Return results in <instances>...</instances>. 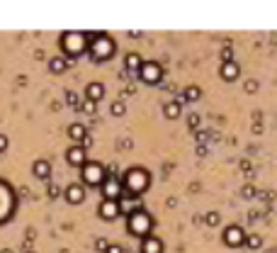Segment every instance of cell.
<instances>
[{
  "mask_svg": "<svg viewBox=\"0 0 277 253\" xmlns=\"http://www.w3.org/2000/svg\"><path fill=\"white\" fill-rule=\"evenodd\" d=\"M148 185H151V173H148L146 168L134 166V168H129L122 176V188H124L127 195H144L148 190Z\"/></svg>",
  "mask_w": 277,
  "mask_h": 253,
  "instance_id": "6da1fadb",
  "label": "cell"
},
{
  "mask_svg": "<svg viewBox=\"0 0 277 253\" xmlns=\"http://www.w3.org/2000/svg\"><path fill=\"white\" fill-rule=\"evenodd\" d=\"M90 39V44H88V54H90L92 61H107L114 56V39L110 34H105V32H95V34H88Z\"/></svg>",
  "mask_w": 277,
  "mask_h": 253,
  "instance_id": "7a4b0ae2",
  "label": "cell"
},
{
  "mask_svg": "<svg viewBox=\"0 0 277 253\" xmlns=\"http://www.w3.org/2000/svg\"><path fill=\"white\" fill-rule=\"evenodd\" d=\"M127 232L131 236H139V238H146L153 232V217L148 214L146 210L141 207H134L129 214H127Z\"/></svg>",
  "mask_w": 277,
  "mask_h": 253,
  "instance_id": "3957f363",
  "label": "cell"
},
{
  "mask_svg": "<svg viewBox=\"0 0 277 253\" xmlns=\"http://www.w3.org/2000/svg\"><path fill=\"white\" fill-rule=\"evenodd\" d=\"M58 42H61V49H63V54L68 56V58H75V56L85 54V52H88V44H90V39H88L85 32H75V30L63 32Z\"/></svg>",
  "mask_w": 277,
  "mask_h": 253,
  "instance_id": "277c9868",
  "label": "cell"
},
{
  "mask_svg": "<svg viewBox=\"0 0 277 253\" xmlns=\"http://www.w3.org/2000/svg\"><path fill=\"white\" fill-rule=\"evenodd\" d=\"M80 176H83V182L88 188H102V182L107 180V173L102 168V163L88 161L83 168H80Z\"/></svg>",
  "mask_w": 277,
  "mask_h": 253,
  "instance_id": "5b68a950",
  "label": "cell"
},
{
  "mask_svg": "<svg viewBox=\"0 0 277 253\" xmlns=\"http://www.w3.org/2000/svg\"><path fill=\"white\" fill-rule=\"evenodd\" d=\"M12 212H15V192L7 182L0 180V224L12 217Z\"/></svg>",
  "mask_w": 277,
  "mask_h": 253,
  "instance_id": "8992f818",
  "label": "cell"
},
{
  "mask_svg": "<svg viewBox=\"0 0 277 253\" xmlns=\"http://www.w3.org/2000/svg\"><path fill=\"white\" fill-rule=\"evenodd\" d=\"M136 76H139L144 83H148V86H156V83L161 80V76H163V68H161V64H156V61H144Z\"/></svg>",
  "mask_w": 277,
  "mask_h": 253,
  "instance_id": "52a82bcc",
  "label": "cell"
},
{
  "mask_svg": "<svg viewBox=\"0 0 277 253\" xmlns=\"http://www.w3.org/2000/svg\"><path fill=\"white\" fill-rule=\"evenodd\" d=\"M222 238L229 248H241V246H246V232L241 229L239 224H229V226L224 229Z\"/></svg>",
  "mask_w": 277,
  "mask_h": 253,
  "instance_id": "ba28073f",
  "label": "cell"
},
{
  "mask_svg": "<svg viewBox=\"0 0 277 253\" xmlns=\"http://www.w3.org/2000/svg\"><path fill=\"white\" fill-rule=\"evenodd\" d=\"M102 200H122V195H124V188H122V180L119 178H107V180L102 182Z\"/></svg>",
  "mask_w": 277,
  "mask_h": 253,
  "instance_id": "9c48e42d",
  "label": "cell"
},
{
  "mask_svg": "<svg viewBox=\"0 0 277 253\" xmlns=\"http://www.w3.org/2000/svg\"><path fill=\"white\" fill-rule=\"evenodd\" d=\"M97 214L105 219V222H112V219H117L122 214V207H119L117 200H102L100 207H97Z\"/></svg>",
  "mask_w": 277,
  "mask_h": 253,
  "instance_id": "30bf717a",
  "label": "cell"
},
{
  "mask_svg": "<svg viewBox=\"0 0 277 253\" xmlns=\"http://www.w3.org/2000/svg\"><path fill=\"white\" fill-rule=\"evenodd\" d=\"M66 161L71 163L73 168H83V166L88 163V151H85V148H80L78 144H73L68 151H66Z\"/></svg>",
  "mask_w": 277,
  "mask_h": 253,
  "instance_id": "8fae6325",
  "label": "cell"
},
{
  "mask_svg": "<svg viewBox=\"0 0 277 253\" xmlns=\"http://www.w3.org/2000/svg\"><path fill=\"white\" fill-rule=\"evenodd\" d=\"M66 202L68 204H83L85 202V188L80 182H71L66 188Z\"/></svg>",
  "mask_w": 277,
  "mask_h": 253,
  "instance_id": "7c38bea8",
  "label": "cell"
},
{
  "mask_svg": "<svg viewBox=\"0 0 277 253\" xmlns=\"http://www.w3.org/2000/svg\"><path fill=\"white\" fill-rule=\"evenodd\" d=\"M163 251H166V246H163V241L158 236L151 234L141 241V253H163Z\"/></svg>",
  "mask_w": 277,
  "mask_h": 253,
  "instance_id": "4fadbf2b",
  "label": "cell"
},
{
  "mask_svg": "<svg viewBox=\"0 0 277 253\" xmlns=\"http://www.w3.org/2000/svg\"><path fill=\"white\" fill-rule=\"evenodd\" d=\"M239 76H241V66L234 58H226L222 64V78L224 80H236Z\"/></svg>",
  "mask_w": 277,
  "mask_h": 253,
  "instance_id": "5bb4252c",
  "label": "cell"
},
{
  "mask_svg": "<svg viewBox=\"0 0 277 253\" xmlns=\"http://www.w3.org/2000/svg\"><path fill=\"white\" fill-rule=\"evenodd\" d=\"M102 98H105V86H102L100 80H92V83H88V88H85V100L100 102Z\"/></svg>",
  "mask_w": 277,
  "mask_h": 253,
  "instance_id": "9a60e30c",
  "label": "cell"
},
{
  "mask_svg": "<svg viewBox=\"0 0 277 253\" xmlns=\"http://www.w3.org/2000/svg\"><path fill=\"white\" fill-rule=\"evenodd\" d=\"M32 173H34L37 180H46L51 176V163L46 161V158H37L34 166H32Z\"/></svg>",
  "mask_w": 277,
  "mask_h": 253,
  "instance_id": "2e32d148",
  "label": "cell"
},
{
  "mask_svg": "<svg viewBox=\"0 0 277 253\" xmlns=\"http://www.w3.org/2000/svg\"><path fill=\"white\" fill-rule=\"evenodd\" d=\"M163 114H166L168 120H178V117L183 114V102H178V100H173V102H166V108H163Z\"/></svg>",
  "mask_w": 277,
  "mask_h": 253,
  "instance_id": "e0dca14e",
  "label": "cell"
},
{
  "mask_svg": "<svg viewBox=\"0 0 277 253\" xmlns=\"http://www.w3.org/2000/svg\"><path fill=\"white\" fill-rule=\"evenodd\" d=\"M68 136H71L73 142H78V144H80V142L88 136V132H85V126L80 124V122H73V124L68 126Z\"/></svg>",
  "mask_w": 277,
  "mask_h": 253,
  "instance_id": "ac0fdd59",
  "label": "cell"
},
{
  "mask_svg": "<svg viewBox=\"0 0 277 253\" xmlns=\"http://www.w3.org/2000/svg\"><path fill=\"white\" fill-rule=\"evenodd\" d=\"M141 64H144V61H141V56H139V54H134V52L124 56V66H127V68H129L131 73H139Z\"/></svg>",
  "mask_w": 277,
  "mask_h": 253,
  "instance_id": "d6986e66",
  "label": "cell"
},
{
  "mask_svg": "<svg viewBox=\"0 0 277 253\" xmlns=\"http://www.w3.org/2000/svg\"><path fill=\"white\" fill-rule=\"evenodd\" d=\"M68 68V61L63 58V56H54L51 61H49V71L51 73H63Z\"/></svg>",
  "mask_w": 277,
  "mask_h": 253,
  "instance_id": "ffe728a7",
  "label": "cell"
},
{
  "mask_svg": "<svg viewBox=\"0 0 277 253\" xmlns=\"http://www.w3.org/2000/svg\"><path fill=\"white\" fill-rule=\"evenodd\" d=\"M246 246L256 251V248H260V246H263V238H260L258 234H251V236H246Z\"/></svg>",
  "mask_w": 277,
  "mask_h": 253,
  "instance_id": "44dd1931",
  "label": "cell"
},
{
  "mask_svg": "<svg viewBox=\"0 0 277 253\" xmlns=\"http://www.w3.org/2000/svg\"><path fill=\"white\" fill-rule=\"evenodd\" d=\"M200 95H202V90H200L197 86H190V88L185 90V100H200Z\"/></svg>",
  "mask_w": 277,
  "mask_h": 253,
  "instance_id": "7402d4cb",
  "label": "cell"
},
{
  "mask_svg": "<svg viewBox=\"0 0 277 253\" xmlns=\"http://www.w3.org/2000/svg\"><path fill=\"white\" fill-rule=\"evenodd\" d=\"M124 112H127V105H124L122 100H117V102H112V114H114V117H122Z\"/></svg>",
  "mask_w": 277,
  "mask_h": 253,
  "instance_id": "603a6c76",
  "label": "cell"
},
{
  "mask_svg": "<svg viewBox=\"0 0 277 253\" xmlns=\"http://www.w3.org/2000/svg\"><path fill=\"white\" fill-rule=\"evenodd\" d=\"M204 222H207L209 226H217V224L222 222V217H219V212H209V214L204 217Z\"/></svg>",
  "mask_w": 277,
  "mask_h": 253,
  "instance_id": "cb8c5ba5",
  "label": "cell"
},
{
  "mask_svg": "<svg viewBox=\"0 0 277 253\" xmlns=\"http://www.w3.org/2000/svg\"><path fill=\"white\" fill-rule=\"evenodd\" d=\"M83 112H85V114H95V112H97V102L85 100V102H83Z\"/></svg>",
  "mask_w": 277,
  "mask_h": 253,
  "instance_id": "d4e9b609",
  "label": "cell"
},
{
  "mask_svg": "<svg viewBox=\"0 0 277 253\" xmlns=\"http://www.w3.org/2000/svg\"><path fill=\"white\" fill-rule=\"evenodd\" d=\"M95 248H97V251H107V248H110V244H107V241H105V238H100V241H97V244H95Z\"/></svg>",
  "mask_w": 277,
  "mask_h": 253,
  "instance_id": "484cf974",
  "label": "cell"
},
{
  "mask_svg": "<svg viewBox=\"0 0 277 253\" xmlns=\"http://www.w3.org/2000/svg\"><path fill=\"white\" fill-rule=\"evenodd\" d=\"M78 146L88 151V148H90V146H92V136H90V134H88V136H85V139H83V142H80V144H78Z\"/></svg>",
  "mask_w": 277,
  "mask_h": 253,
  "instance_id": "4316f807",
  "label": "cell"
},
{
  "mask_svg": "<svg viewBox=\"0 0 277 253\" xmlns=\"http://www.w3.org/2000/svg\"><path fill=\"white\" fill-rule=\"evenodd\" d=\"M258 90V83H256V80H248V83H246V92H256Z\"/></svg>",
  "mask_w": 277,
  "mask_h": 253,
  "instance_id": "83f0119b",
  "label": "cell"
},
{
  "mask_svg": "<svg viewBox=\"0 0 277 253\" xmlns=\"http://www.w3.org/2000/svg\"><path fill=\"white\" fill-rule=\"evenodd\" d=\"M105 253H124V251H122V246H117V244H110V248H107Z\"/></svg>",
  "mask_w": 277,
  "mask_h": 253,
  "instance_id": "f1b7e54d",
  "label": "cell"
},
{
  "mask_svg": "<svg viewBox=\"0 0 277 253\" xmlns=\"http://www.w3.org/2000/svg\"><path fill=\"white\" fill-rule=\"evenodd\" d=\"M5 148H7V136H5V134H0V154H2Z\"/></svg>",
  "mask_w": 277,
  "mask_h": 253,
  "instance_id": "f546056e",
  "label": "cell"
},
{
  "mask_svg": "<svg viewBox=\"0 0 277 253\" xmlns=\"http://www.w3.org/2000/svg\"><path fill=\"white\" fill-rule=\"evenodd\" d=\"M2 253H10V251H7V248H5V251H2Z\"/></svg>",
  "mask_w": 277,
  "mask_h": 253,
  "instance_id": "4dcf8cb0",
  "label": "cell"
}]
</instances>
